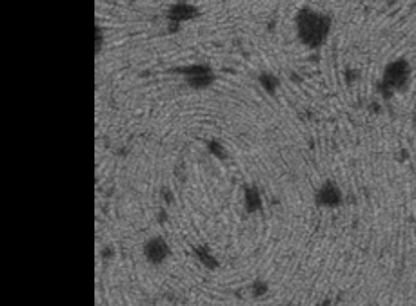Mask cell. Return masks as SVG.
Instances as JSON below:
<instances>
[{"instance_id":"6da1fadb","label":"cell","mask_w":416,"mask_h":306,"mask_svg":"<svg viewBox=\"0 0 416 306\" xmlns=\"http://www.w3.org/2000/svg\"><path fill=\"white\" fill-rule=\"evenodd\" d=\"M295 26L298 40L311 49H318L331 31V15L302 6L295 17Z\"/></svg>"},{"instance_id":"7a4b0ae2","label":"cell","mask_w":416,"mask_h":306,"mask_svg":"<svg viewBox=\"0 0 416 306\" xmlns=\"http://www.w3.org/2000/svg\"><path fill=\"white\" fill-rule=\"evenodd\" d=\"M411 80V64L409 60L403 57L396 58V60H391L383 69L382 75V82L387 84L394 93L398 91H405L407 85Z\"/></svg>"},{"instance_id":"3957f363","label":"cell","mask_w":416,"mask_h":306,"mask_svg":"<svg viewBox=\"0 0 416 306\" xmlns=\"http://www.w3.org/2000/svg\"><path fill=\"white\" fill-rule=\"evenodd\" d=\"M315 203L320 208H338L340 205H344V192L333 179H327L316 190Z\"/></svg>"},{"instance_id":"277c9868","label":"cell","mask_w":416,"mask_h":306,"mask_svg":"<svg viewBox=\"0 0 416 306\" xmlns=\"http://www.w3.org/2000/svg\"><path fill=\"white\" fill-rule=\"evenodd\" d=\"M171 250H169V245L162 237H151V239L144 245V255L148 259L151 264H160L164 263L166 259L169 257Z\"/></svg>"},{"instance_id":"5b68a950","label":"cell","mask_w":416,"mask_h":306,"mask_svg":"<svg viewBox=\"0 0 416 306\" xmlns=\"http://www.w3.org/2000/svg\"><path fill=\"white\" fill-rule=\"evenodd\" d=\"M169 19L175 20V22H182V20H189V19H195V17H198L200 15V10L196 8V6L193 4H187V2H177V4H173L171 8H169Z\"/></svg>"},{"instance_id":"8992f818","label":"cell","mask_w":416,"mask_h":306,"mask_svg":"<svg viewBox=\"0 0 416 306\" xmlns=\"http://www.w3.org/2000/svg\"><path fill=\"white\" fill-rule=\"evenodd\" d=\"M244 205L245 210L249 214H254V212H260L263 208V201H262V194H260L258 187L254 185H245L244 187Z\"/></svg>"},{"instance_id":"52a82bcc","label":"cell","mask_w":416,"mask_h":306,"mask_svg":"<svg viewBox=\"0 0 416 306\" xmlns=\"http://www.w3.org/2000/svg\"><path fill=\"white\" fill-rule=\"evenodd\" d=\"M193 254H195V257L200 261L206 268H211V270H215V268H218V259L213 255V252H211L207 246H195L193 248Z\"/></svg>"},{"instance_id":"ba28073f","label":"cell","mask_w":416,"mask_h":306,"mask_svg":"<svg viewBox=\"0 0 416 306\" xmlns=\"http://www.w3.org/2000/svg\"><path fill=\"white\" fill-rule=\"evenodd\" d=\"M258 82H260V85H262L263 89H265V93H269L271 96L276 94L278 76L274 75V73H271V71H263V73H260L258 75Z\"/></svg>"},{"instance_id":"9c48e42d","label":"cell","mask_w":416,"mask_h":306,"mask_svg":"<svg viewBox=\"0 0 416 306\" xmlns=\"http://www.w3.org/2000/svg\"><path fill=\"white\" fill-rule=\"evenodd\" d=\"M186 80H187V84L191 85L193 89H206V87H209V85L215 84L216 75L215 73H207V75L189 76V78H186Z\"/></svg>"},{"instance_id":"30bf717a","label":"cell","mask_w":416,"mask_h":306,"mask_svg":"<svg viewBox=\"0 0 416 306\" xmlns=\"http://www.w3.org/2000/svg\"><path fill=\"white\" fill-rule=\"evenodd\" d=\"M178 73H182V75H186V78H189V76L207 75V73H213V69H211V66H207V64H191V66L180 67V69H178Z\"/></svg>"},{"instance_id":"8fae6325","label":"cell","mask_w":416,"mask_h":306,"mask_svg":"<svg viewBox=\"0 0 416 306\" xmlns=\"http://www.w3.org/2000/svg\"><path fill=\"white\" fill-rule=\"evenodd\" d=\"M249 292H251V295H253L254 299H260V297H263L269 292V282L263 281V279H256V281L249 286Z\"/></svg>"},{"instance_id":"7c38bea8","label":"cell","mask_w":416,"mask_h":306,"mask_svg":"<svg viewBox=\"0 0 416 306\" xmlns=\"http://www.w3.org/2000/svg\"><path fill=\"white\" fill-rule=\"evenodd\" d=\"M207 145V151L211 152V154L215 156V158H218V160H225L227 158V152H225V147L222 145L218 140H209L206 141Z\"/></svg>"},{"instance_id":"4fadbf2b","label":"cell","mask_w":416,"mask_h":306,"mask_svg":"<svg viewBox=\"0 0 416 306\" xmlns=\"http://www.w3.org/2000/svg\"><path fill=\"white\" fill-rule=\"evenodd\" d=\"M376 89H378V93L382 94V96H383L385 100H391L392 96H394V91H392L387 84H383L382 80H380V82L376 84Z\"/></svg>"},{"instance_id":"5bb4252c","label":"cell","mask_w":416,"mask_h":306,"mask_svg":"<svg viewBox=\"0 0 416 306\" xmlns=\"http://www.w3.org/2000/svg\"><path fill=\"white\" fill-rule=\"evenodd\" d=\"M358 76H360L358 69H347L345 71V82H347V84H353L354 80H358Z\"/></svg>"},{"instance_id":"9a60e30c","label":"cell","mask_w":416,"mask_h":306,"mask_svg":"<svg viewBox=\"0 0 416 306\" xmlns=\"http://www.w3.org/2000/svg\"><path fill=\"white\" fill-rule=\"evenodd\" d=\"M398 158H400V160H407V158H409V152H407L405 149H402V152L398 154Z\"/></svg>"},{"instance_id":"2e32d148","label":"cell","mask_w":416,"mask_h":306,"mask_svg":"<svg viewBox=\"0 0 416 306\" xmlns=\"http://www.w3.org/2000/svg\"><path fill=\"white\" fill-rule=\"evenodd\" d=\"M320 306H333V304H331V301H329V299H327V301H324Z\"/></svg>"},{"instance_id":"e0dca14e","label":"cell","mask_w":416,"mask_h":306,"mask_svg":"<svg viewBox=\"0 0 416 306\" xmlns=\"http://www.w3.org/2000/svg\"><path fill=\"white\" fill-rule=\"evenodd\" d=\"M414 123H416V113H414Z\"/></svg>"},{"instance_id":"ac0fdd59","label":"cell","mask_w":416,"mask_h":306,"mask_svg":"<svg viewBox=\"0 0 416 306\" xmlns=\"http://www.w3.org/2000/svg\"><path fill=\"white\" fill-rule=\"evenodd\" d=\"M367 306H371V304H367Z\"/></svg>"}]
</instances>
